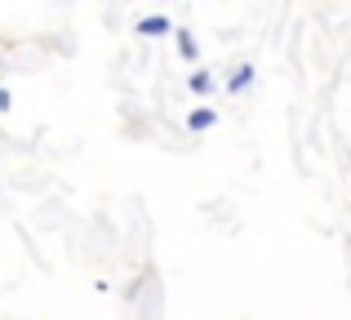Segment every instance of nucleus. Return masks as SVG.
I'll return each mask as SVG.
<instances>
[{
  "instance_id": "obj_2",
  "label": "nucleus",
  "mask_w": 351,
  "mask_h": 320,
  "mask_svg": "<svg viewBox=\"0 0 351 320\" xmlns=\"http://www.w3.org/2000/svg\"><path fill=\"white\" fill-rule=\"evenodd\" d=\"M165 32H173V23L165 14H147L143 23H138V36H165Z\"/></svg>"
},
{
  "instance_id": "obj_1",
  "label": "nucleus",
  "mask_w": 351,
  "mask_h": 320,
  "mask_svg": "<svg viewBox=\"0 0 351 320\" xmlns=\"http://www.w3.org/2000/svg\"><path fill=\"white\" fill-rule=\"evenodd\" d=\"M214 121H218L214 107H196V112L187 116V130H191V134H205V130H214Z\"/></svg>"
},
{
  "instance_id": "obj_3",
  "label": "nucleus",
  "mask_w": 351,
  "mask_h": 320,
  "mask_svg": "<svg viewBox=\"0 0 351 320\" xmlns=\"http://www.w3.org/2000/svg\"><path fill=\"white\" fill-rule=\"evenodd\" d=\"M249 85H254V67H249V62H240L232 76H227V94H240V89H249Z\"/></svg>"
},
{
  "instance_id": "obj_5",
  "label": "nucleus",
  "mask_w": 351,
  "mask_h": 320,
  "mask_svg": "<svg viewBox=\"0 0 351 320\" xmlns=\"http://www.w3.org/2000/svg\"><path fill=\"white\" fill-rule=\"evenodd\" d=\"M191 94H214V76H209V71H191Z\"/></svg>"
},
{
  "instance_id": "obj_4",
  "label": "nucleus",
  "mask_w": 351,
  "mask_h": 320,
  "mask_svg": "<svg viewBox=\"0 0 351 320\" xmlns=\"http://www.w3.org/2000/svg\"><path fill=\"white\" fill-rule=\"evenodd\" d=\"M178 53H182V58H187V62H196L200 45H196V36H191V32H178Z\"/></svg>"
}]
</instances>
